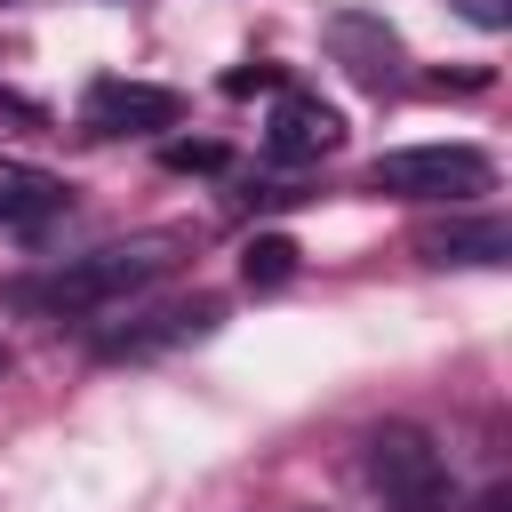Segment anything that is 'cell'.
Wrapping results in <instances>:
<instances>
[{
	"instance_id": "cell-6",
	"label": "cell",
	"mask_w": 512,
	"mask_h": 512,
	"mask_svg": "<svg viewBox=\"0 0 512 512\" xmlns=\"http://www.w3.org/2000/svg\"><path fill=\"white\" fill-rule=\"evenodd\" d=\"M208 328H216V304L192 296V304H168V312H144V320H128V328H112L96 352H104V360H152V352L192 344V336H208Z\"/></svg>"
},
{
	"instance_id": "cell-14",
	"label": "cell",
	"mask_w": 512,
	"mask_h": 512,
	"mask_svg": "<svg viewBox=\"0 0 512 512\" xmlns=\"http://www.w3.org/2000/svg\"><path fill=\"white\" fill-rule=\"evenodd\" d=\"M0 376H8V344H0Z\"/></svg>"
},
{
	"instance_id": "cell-10",
	"label": "cell",
	"mask_w": 512,
	"mask_h": 512,
	"mask_svg": "<svg viewBox=\"0 0 512 512\" xmlns=\"http://www.w3.org/2000/svg\"><path fill=\"white\" fill-rule=\"evenodd\" d=\"M240 272H248V288H280V280L296 272V240H288V232H256L248 256H240Z\"/></svg>"
},
{
	"instance_id": "cell-7",
	"label": "cell",
	"mask_w": 512,
	"mask_h": 512,
	"mask_svg": "<svg viewBox=\"0 0 512 512\" xmlns=\"http://www.w3.org/2000/svg\"><path fill=\"white\" fill-rule=\"evenodd\" d=\"M416 256L424 264H504L512 256V224L504 216H456V224L416 232Z\"/></svg>"
},
{
	"instance_id": "cell-11",
	"label": "cell",
	"mask_w": 512,
	"mask_h": 512,
	"mask_svg": "<svg viewBox=\"0 0 512 512\" xmlns=\"http://www.w3.org/2000/svg\"><path fill=\"white\" fill-rule=\"evenodd\" d=\"M456 16L480 24V32H504V24H512V0H456Z\"/></svg>"
},
{
	"instance_id": "cell-8",
	"label": "cell",
	"mask_w": 512,
	"mask_h": 512,
	"mask_svg": "<svg viewBox=\"0 0 512 512\" xmlns=\"http://www.w3.org/2000/svg\"><path fill=\"white\" fill-rule=\"evenodd\" d=\"M72 208V184L40 160H0V224H48Z\"/></svg>"
},
{
	"instance_id": "cell-4",
	"label": "cell",
	"mask_w": 512,
	"mask_h": 512,
	"mask_svg": "<svg viewBox=\"0 0 512 512\" xmlns=\"http://www.w3.org/2000/svg\"><path fill=\"white\" fill-rule=\"evenodd\" d=\"M184 120V96L176 88H152V80H88V96H80V128L88 136H160V128H176Z\"/></svg>"
},
{
	"instance_id": "cell-3",
	"label": "cell",
	"mask_w": 512,
	"mask_h": 512,
	"mask_svg": "<svg viewBox=\"0 0 512 512\" xmlns=\"http://www.w3.org/2000/svg\"><path fill=\"white\" fill-rule=\"evenodd\" d=\"M368 184L392 192V200H448V208H464V200H480L496 184V160L480 144H408V152H384L368 168Z\"/></svg>"
},
{
	"instance_id": "cell-13",
	"label": "cell",
	"mask_w": 512,
	"mask_h": 512,
	"mask_svg": "<svg viewBox=\"0 0 512 512\" xmlns=\"http://www.w3.org/2000/svg\"><path fill=\"white\" fill-rule=\"evenodd\" d=\"M472 512H512V488H504V480H496V488H488V496H480V504H472Z\"/></svg>"
},
{
	"instance_id": "cell-9",
	"label": "cell",
	"mask_w": 512,
	"mask_h": 512,
	"mask_svg": "<svg viewBox=\"0 0 512 512\" xmlns=\"http://www.w3.org/2000/svg\"><path fill=\"white\" fill-rule=\"evenodd\" d=\"M328 40H336L344 72H352V80H368V88H384V80L400 72V40H392V24H376V16H336V24H328Z\"/></svg>"
},
{
	"instance_id": "cell-1",
	"label": "cell",
	"mask_w": 512,
	"mask_h": 512,
	"mask_svg": "<svg viewBox=\"0 0 512 512\" xmlns=\"http://www.w3.org/2000/svg\"><path fill=\"white\" fill-rule=\"evenodd\" d=\"M168 248H176V240H160V232H152V240H120V248H88V256H72V264H56V272L16 280L8 304H16V312H40V320H88V312L152 288V280L176 264Z\"/></svg>"
},
{
	"instance_id": "cell-2",
	"label": "cell",
	"mask_w": 512,
	"mask_h": 512,
	"mask_svg": "<svg viewBox=\"0 0 512 512\" xmlns=\"http://www.w3.org/2000/svg\"><path fill=\"white\" fill-rule=\"evenodd\" d=\"M360 464H368V488L384 496V512H456L448 456L432 448L424 424H376L360 440Z\"/></svg>"
},
{
	"instance_id": "cell-5",
	"label": "cell",
	"mask_w": 512,
	"mask_h": 512,
	"mask_svg": "<svg viewBox=\"0 0 512 512\" xmlns=\"http://www.w3.org/2000/svg\"><path fill=\"white\" fill-rule=\"evenodd\" d=\"M336 144H344V112L320 104V96H304V88H288L272 104V120H264V152L272 160H328Z\"/></svg>"
},
{
	"instance_id": "cell-12",
	"label": "cell",
	"mask_w": 512,
	"mask_h": 512,
	"mask_svg": "<svg viewBox=\"0 0 512 512\" xmlns=\"http://www.w3.org/2000/svg\"><path fill=\"white\" fill-rule=\"evenodd\" d=\"M168 168H224V144H168Z\"/></svg>"
}]
</instances>
